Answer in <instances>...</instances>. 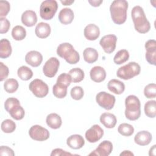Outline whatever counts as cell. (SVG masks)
I'll return each mask as SVG.
<instances>
[{"label": "cell", "instance_id": "cell-1", "mask_svg": "<svg viewBox=\"0 0 156 156\" xmlns=\"http://www.w3.org/2000/svg\"><path fill=\"white\" fill-rule=\"evenodd\" d=\"M128 9V2L125 0L113 1L110 7L111 18L114 23L122 24L127 19V10Z\"/></svg>", "mask_w": 156, "mask_h": 156}, {"label": "cell", "instance_id": "cell-2", "mask_svg": "<svg viewBox=\"0 0 156 156\" xmlns=\"http://www.w3.org/2000/svg\"><path fill=\"white\" fill-rule=\"evenodd\" d=\"M135 29L140 34H146L151 29V24L145 15L143 9L136 5L133 7L131 12Z\"/></svg>", "mask_w": 156, "mask_h": 156}, {"label": "cell", "instance_id": "cell-3", "mask_svg": "<svg viewBox=\"0 0 156 156\" xmlns=\"http://www.w3.org/2000/svg\"><path fill=\"white\" fill-rule=\"evenodd\" d=\"M125 116L130 121L138 119L141 115V104L139 99L135 95H129L125 99Z\"/></svg>", "mask_w": 156, "mask_h": 156}, {"label": "cell", "instance_id": "cell-4", "mask_svg": "<svg viewBox=\"0 0 156 156\" xmlns=\"http://www.w3.org/2000/svg\"><path fill=\"white\" fill-rule=\"evenodd\" d=\"M57 54L60 57L64 58L69 64H76L80 59V55L73 45L69 43L60 44L57 49Z\"/></svg>", "mask_w": 156, "mask_h": 156}, {"label": "cell", "instance_id": "cell-5", "mask_svg": "<svg viewBox=\"0 0 156 156\" xmlns=\"http://www.w3.org/2000/svg\"><path fill=\"white\" fill-rule=\"evenodd\" d=\"M140 71L141 67L139 64L131 62L120 67L116 72V75L122 79L129 80L138 76L140 73Z\"/></svg>", "mask_w": 156, "mask_h": 156}, {"label": "cell", "instance_id": "cell-6", "mask_svg": "<svg viewBox=\"0 0 156 156\" xmlns=\"http://www.w3.org/2000/svg\"><path fill=\"white\" fill-rule=\"evenodd\" d=\"M58 9V4L55 0H46L41 2L40 7V15L45 20H51Z\"/></svg>", "mask_w": 156, "mask_h": 156}, {"label": "cell", "instance_id": "cell-7", "mask_svg": "<svg viewBox=\"0 0 156 156\" xmlns=\"http://www.w3.org/2000/svg\"><path fill=\"white\" fill-rule=\"evenodd\" d=\"M29 88L32 93L39 98L45 97L49 91L48 85L42 80L38 79L33 80L29 83Z\"/></svg>", "mask_w": 156, "mask_h": 156}, {"label": "cell", "instance_id": "cell-8", "mask_svg": "<svg viewBox=\"0 0 156 156\" xmlns=\"http://www.w3.org/2000/svg\"><path fill=\"white\" fill-rule=\"evenodd\" d=\"M96 101L100 107L109 110L114 107L116 99L113 95L105 91H101L96 94Z\"/></svg>", "mask_w": 156, "mask_h": 156}, {"label": "cell", "instance_id": "cell-9", "mask_svg": "<svg viewBox=\"0 0 156 156\" xmlns=\"http://www.w3.org/2000/svg\"><path fill=\"white\" fill-rule=\"evenodd\" d=\"M29 135L32 139L38 141H43L49 138V131L39 125L32 126L29 130Z\"/></svg>", "mask_w": 156, "mask_h": 156}, {"label": "cell", "instance_id": "cell-10", "mask_svg": "<svg viewBox=\"0 0 156 156\" xmlns=\"http://www.w3.org/2000/svg\"><path fill=\"white\" fill-rule=\"evenodd\" d=\"M60 66L59 60L55 57H51L44 63L43 72L48 77H53L55 76Z\"/></svg>", "mask_w": 156, "mask_h": 156}, {"label": "cell", "instance_id": "cell-11", "mask_svg": "<svg viewBox=\"0 0 156 156\" xmlns=\"http://www.w3.org/2000/svg\"><path fill=\"white\" fill-rule=\"evenodd\" d=\"M116 41V36L113 34H109L102 37L99 41V44L105 52L110 54L115 50Z\"/></svg>", "mask_w": 156, "mask_h": 156}, {"label": "cell", "instance_id": "cell-12", "mask_svg": "<svg viewBox=\"0 0 156 156\" xmlns=\"http://www.w3.org/2000/svg\"><path fill=\"white\" fill-rule=\"evenodd\" d=\"M104 130L98 124H94L91 127L85 132V138L87 140L91 143L98 141L103 136Z\"/></svg>", "mask_w": 156, "mask_h": 156}, {"label": "cell", "instance_id": "cell-13", "mask_svg": "<svg viewBox=\"0 0 156 156\" xmlns=\"http://www.w3.org/2000/svg\"><path fill=\"white\" fill-rule=\"evenodd\" d=\"M146 50L145 57L147 62L153 65H155L156 58V41L155 40H149L145 43Z\"/></svg>", "mask_w": 156, "mask_h": 156}, {"label": "cell", "instance_id": "cell-14", "mask_svg": "<svg viewBox=\"0 0 156 156\" xmlns=\"http://www.w3.org/2000/svg\"><path fill=\"white\" fill-rule=\"evenodd\" d=\"M113 150L112 143L108 140H104L101 142L98 147L91 152L89 155L95 156H108Z\"/></svg>", "mask_w": 156, "mask_h": 156}, {"label": "cell", "instance_id": "cell-15", "mask_svg": "<svg viewBox=\"0 0 156 156\" xmlns=\"http://www.w3.org/2000/svg\"><path fill=\"white\" fill-rule=\"evenodd\" d=\"M25 61L32 67H37L41 65L43 61V56L38 51H31L26 54Z\"/></svg>", "mask_w": 156, "mask_h": 156}, {"label": "cell", "instance_id": "cell-16", "mask_svg": "<svg viewBox=\"0 0 156 156\" xmlns=\"http://www.w3.org/2000/svg\"><path fill=\"white\" fill-rule=\"evenodd\" d=\"M66 144L71 149H79L84 146L85 141L80 135L74 134L67 138Z\"/></svg>", "mask_w": 156, "mask_h": 156}, {"label": "cell", "instance_id": "cell-17", "mask_svg": "<svg viewBox=\"0 0 156 156\" xmlns=\"http://www.w3.org/2000/svg\"><path fill=\"white\" fill-rule=\"evenodd\" d=\"M37 21V16L36 13L30 10L24 12L21 15V22L27 27L34 26Z\"/></svg>", "mask_w": 156, "mask_h": 156}, {"label": "cell", "instance_id": "cell-18", "mask_svg": "<svg viewBox=\"0 0 156 156\" xmlns=\"http://www.w3.org/2000/svg\"><path fill=\"white\" fill-rule=\"evenodd\" d=\"M152 139L151 133L146 130L138 132L134 137L135 143L140 146L148 145L152 141Z\"/></svg>", "mask_w": 156, "mask_h": 156}, {"label": "cell", "instance_id": "cell-19", "mask_svg": "<svg viewBox=\"0 0 156 156\" xmlns=\"http://www.w3.org/2000/svg\"><path fill=\"white\" fill-rule=\"evenodd\" d=\"M85 37L90 41L96 40L100 35L99 28L94 24H89L84 29Z\"/></svg>", "mask_w": 156, "mask_h": 156}, {"label": "cell", "instance_id": "cell-20", "mask_svg": "<svg viewBox=\"0 0 156 156\" xmlns=\"http://www.w3.org/2000/svg\"><path fill=\"white\" fill-rule=\"evenodd\" d=\"M91 79L95 82H101L106 77V72L105 69L99 66H96L91 68L90 72Z\"/></svg>", "mask_w": 156, "mask_h": 156}, {"label": "cell", "instance_id": "cell-21", "mask_svg": "<svg viewBox=\"0 0 156 156\" xmlns=\"http://www.w3.org/2000/svg\"><path fill=\"white\" fill-rule=\"evenodd\" d=\"M58 17L62 24L67 25L72 23L74 19V13L71 9L64 8L60 11Z\"/></svg>", "mask_w": 156, "mask_h": 156}, {"label": "cell", "instance_id": "cell-22", "mask_svg": "<svg viewBox=\"0 0 156 156\" xmlns=\"http://www.w3.org/2000/svg\"><path fill=\"white\" fill-rule=\"evenodd\" d=\"M51 27L46 23L41 22L39 23L35 27V35L40 38H46L51 34Z\"/></svg>", "mask_w": 156, "mask_h": 156}, {"label": "cell", "instance_id": "cell-23", "mask_svg": "<svg viewBox=\"0 0 156 156\" xmlns=\"http://www.w3.org/2000/svg\"><path fill=\"white\" fill-rule=\"evenodd\" d=\"M107 87L110 91L116 94H122L125 90L124 83L122 82L115 79H112L108 82Z\"/></svg>", "mask_w": 156, "mask_h": 156}, {"label": "cell", "instance_id": "cell-24", "mask_svg": "<svg viewBox=\"0 0 156 156\" xmlns=\"http://www.w3.org/2000/svg\"><path fill=\"white\" fill-rule=\"evenodd\" d=\"M101 122L108 129L113 128L117 122L116 116L110 113H104L100 116Z\"/></svg>", "mask_w": 156, "mask_h": 156}, {"label": "cell", "instance_id": "cell-25", "mask_svg": "<svg viewBox=\"0 0 156 156\" xmlns=\"http://www.w3.org/2000/svg\"><path fill=\"white\" fill-rule=\"evenodd\" d=\"M47 125L53 129H59L62 125L61 117L57 113H50L49 114L46 119Z\"/></svg>", "mask_w": 156, "mask_h": 156}, {"label": "cell", "instance_id": "cell-26", "mask_svg": "<svg viewBox=\"0 0 156 156\" xmlns=\"http://www.w3.org/2000/svg\"><path fill=\"white\" fill-rule=\"evenodd\" d=\"M12 46L10 41L6 38H2L0 41V57L6 58L12 54Z\"/></svg>", "mask_w": 156, "mask_h": 156}, {"label": "cell", "instance_id": "cell-27", "mask_svg": "<svg viewBox=\"0 0 156 156\" xmlns=\"http://www.w3.org/2000/svg\"><path fill=\"white\" fill-rule=\"evenodd\" d=\"M84 60L88 63H93L97 61L98 58V51L92 48H87L83 52Z\"/></svg>", "mask_w": 156, "mask_h": 156}, {"label": "cell", "instance_id": "cell-28", "mask_svg": "<svg viewBox=\"0 0 156 156\" xmlns=\"http://www.w3.org/2000/svg\"><path fill=\"white\" fill-rule=\"evenodd\" d=\"M68 74L71 76V82L78 83L84 79V72L79 68H74L69 70Z\"/></svg>", "mask_w": 156, "mask_h": 156}, {"label": "cell", "instance_id": "cell-29", "mask_svg": "<svg viewBox=\"0 0 156 156\" xmlns=\"http://www.w3.org/2000/svg\"><path fill=\"white\" fill-rule=\"evenodd\" d=\"M145 115L151 118H154L156 116V101L154 100L148 101L144 105Z\"/></svg>", "mask_w": 156, "mask_h": 156}, {"label": "cell", "instance_id": "cell-30", "mask_svg": "<svg viewBox=\"0 0 156 156\" xmlns=\"http://www.w3.org/2000/svg\"><path fill=\"white\" fill-rule=\"evenodd\" d=\"M129 53L126 49H121L115 54L113 61L116 65H121L129 60Z\"/></svg>", "mask_w": 156, "mask_h": 156}, {"label": "cell", "instance_id": "cell-31", "mask_svg": "<svg viewBox=\"0 0 156 156\" xmlns=\"http://www.w3.org/2000/svg\"><path fill=\"white\" fill-rule=\"evenodd\" d=\"M12 36L15 40H23L26 36V29L21 26H16L12 30Z\"/></svg>", "mask_w": 156, "mask_h": 156}, {"label": "cell", "instance_id": "cell-32", "mask_svg": "<svg viewBox=\"0 0 156 156\" xmlns=\"http://www.w3.org/2000/svg\"><path fill=\"white\" fill-rule=\"evenodd\" d=\"M9 113L11 117L15 120H21L24 118L25 112L24 108L19 104L10 109L9 111Z\"/></svg>", "mask_w": 156, "mask_h": 156}, {"label": "cell", "instance_id": "cell-33", "mask_svg": "<svg viewBox=\"0 0 156 156\" xmlns=\"http://www.w3.org/2000/svg\"><path fill=\"white\" fill-rule=\"evenodd\" d=\"M17 74L18 77L23 80H28L33 76L32 71L26 66H21L18 69Z\"/></svg>", "mask_w": 156, "mask_h": 156}, {"label": "cell", "instance_id": "cell-34", "mask_svg": "<svg viewBox=\"0 0 156 156\" xmlns=\"http://www.w3.org/2000/svg\"><path fill=\"white\" fill-rule=\"evenodd\" d=\"M18 82L15 79H8L4 83V90L9 93H13L15 92L18 90Z\"/></svg>", "mask_w": 156, "mask_h": 156}, {"label": "cell", "instance_id": "cell-35", "mask_svg": "<svg viewBox=\"0 0 156 156\" xmlns=\"http://www.w3.org/2000/svg\"><path fill=\"white\" fill-rule=\"evenodd\" d=\"M118 132L122 135L129 136L134 132L133 127L127 123H122L118 127Z\"/></svg>", "mask_w": 156, "mask_h": 156}, {"label": "cell", "instance_id": "cell-36", "mask_svg": "<svg viewBox=\"0 0 156 156\" xmlns=\"http://www.w3.org/2000/svg\"><path fill=\"white\" fill-rule=\"evenodd\" d=\"M1 130L7 133H12L16 129V124L11 119H7L4 120L1 123Z\"/></svg>", "mask_w": 156, "mask_h": 156}, {"label": "cell", "instance_id": "cell-37", "mask_svg": "<svg viewBox=\"0 0 156 156\" xmlns=\"http://www.w3.org/2000/svg\"><path fill=\"white\" fill-rule=\"evenodd\" d=\"M52 92L56 98L58 99H63L66 96L67 87H62L55 83L52 87Z\"/></svg>", "mask_w": 156, "mask_h": 156}, {"label": "cell", "instance_id": "cell-38", "mask_svg": "<svg viewBox=\"0 0 156 156\" xmlns=\"http://www.w3.org/2000/svg\"><path fill=\"white\" fill-rule=\"evenodd\" d=\"M71 82V78L69 74L62 73L58 76L57 79L56 83L65 87H68L70 85Z\"/></svg>", "mask_w": 156, "mask_h": 156}, {"label": "cell", "instance_id": "cell-39", "mask_svg": "<svg viewBox=\"0 0 156 156\" xmlns=\"http://www.w3.org/2000/svg\"><path fill=\"white\" fill-rule=\"evenodd\" d=\"M144 96L148 99L155 98L156 97V85L155 83H149L144 89Z\"/></svg>", "mask_w": 156, "mask_h": 156}, {"label": "cell", "instance_id": "cell-40", "mask_svg": "<svg viewBox=\"0 0 156 156\" xmlns=\"http://www.w3.org/2000/svg\"><path fill=\"white\" fill-rule=\"evenodd\" d=\"M71 98L74 100L81 99L84 94V91L83 88L80 86H76L71 88L70 91Z\"/></svg>", "mask_w": 156, "mask_h": 156}, {"label": "cell", "instance_id": "cell-41", "mask_svg": "<svg viewBox=\"0 0 156 156\" xmlns=\"http://www.w3.org/2000/svg\"><path fill=\"white\" fill-rule=\"evenodd\" d=\"M10 9V3L7 1H0V16L1 17H5Z\"/></svg>", "mask_w": 156, "mask_h": 156}, {"label": "cell", "instance_id": "cell-42", "mask_svg": "<svg viewBox=\"0 0 156 156\" xmlns=\"http://www.w3.org/2000/svg\"><path fill=\"white\" fill-rule=\"evenodd\" d=\"M20 104V101L18 99L15 98H9L5 101L4 103V108L5 110L9 112V111L15 105Z\"/></svg>", "mask_w": 156, "mask_h": 156}, {"label": "cell", "instance_id": "cell-43", "mask_svg": "<svg viewBox=\"0 0 156 156\" xmlns=\"http://www.w3.org/2000/svg\"><path fill=\"white\" fill-rule=\"evenodd\" d=\"M0 22H1L0 33L1 34L7 33L9 31V28L10 27V21L5 17H1Z\"/></svg>", "mask_w": 156, "mask_h": 156}, {"label": "cell", "instance_id": "cell-44", "mask_svg": "<svg viewBox=\"0 0 156 156\" xmlns=\"http://www.w3.org/2000/svg\"><path fill=\"white\" fill-rule=\"evenodd\" d=\"M9 68L2 62H0V80L3 81L9 75Z\"/></svg>", "mask_w": 156, "mask_h": 156}, {"label": "cell", "instance_id": "cell-45", "mask_svg": "<svg viewBox=\"0 0 156 156\" xmlns=\"http://www.w3.org/2000/svg\"><path fill=\"white\" fill-rule=\"evenodd\" d=\"M0 155L1 156H4V155H7V156H13L15 155V153L8 146H1L0 147Z\"/></svg>", "mask_w": 156, "mask_h": 156}, {"label": "cell", "instance_id": "cell-46", "mask_svg": "<svg viewBox=\"0 0 156 156\" xmlns=\"http://www.w3.org/2000/svg\"><path fill=\"white\" fill-rule=\"evenodd\" d=\"M51 156H66V155H74V154H72L69 152H66L65 151H63L62 149L60 148H56L52 150L51 154Z\"/></svg>", "mask_w": 156, "mask_h": 156}, {"label": "cell", "instance_id": "cell-47", "mask_svg": "<svg viewBox=\"0 0 156 156\" xmlns=\"http://www.w3.org/2000/svg\"><path fill=\"white\" fill-rule=\"evenodd\" d=\"M102 1H97V0H93V1H88V2L93 7H98L102 3Z\"/></svg>", "mask_w": 156, "mask_h": 156}, {"label": "cell", "instance_id": "cell-48", "mask_svg": "<svg viewBox=\"0 0 156 156\" xmlns=\"http://www.w3.org/2000/svg\"><path fill=\"white\" fill-rule=\"evenodd\" d=\"M120 155H124V156H130V155H133V154L130 151H124L122 152L120 154Z\"/></svg>", "mask_w": 156, "mask_h": 156}, {"label": "cell", "instance_id": "cell-49", "mask_svg": "<svg viewBox=\"0 0 156 156\" xmlns=\"http://www.w3.org/2000/svg\"><path fill=\"white\" fill-rule=\"evenodd\" d=\"M155 145H154L149 150V155H155Z\"/></svg>", "mask_w": 156, "mask_h": 156}, {"label": "cell", "instance_id": "cell-50", "mask_svg": "<svg viewBox=\"0 0 156 156\" xmlns=\"http://www.w3.org/2000/svg\"><path fill=\"white\" fill-rule=\"evenodd\" d=\"M61 2V3L62 4H63L64 5H71L72 3H73L74 1H60Z\"/></svg>", "mask_w": 156, "mask_h": 156}]
</instances>
